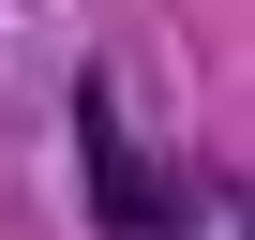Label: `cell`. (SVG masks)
Returning <instances> with one entry per match:
<instances>
[{
	"mask_svg": "<svg viewBox=\"0 0 255 240\" xmlns=\"http://www.w3.org/2000/svg\"><path fill=\"white\" fill-rule=\"evenodd\" d=\"M75 165H90V225H105V240H165L150 150H135V120H120V90H105V75H75Z\"/></svg>",
	"mask_w": 255,
	"mask_h": 240,
	"instance_id": "6da1fadb",
	"label": "cell"
}]
</instances>
